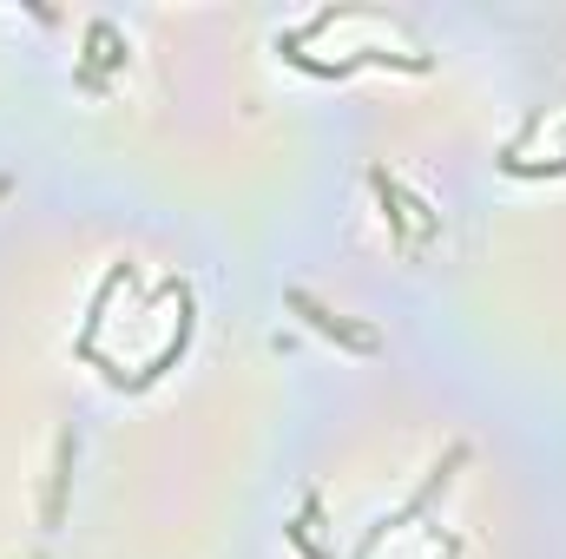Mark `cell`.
Here are the masks:
<instances>
[{
	"label": "cell",
	"instance_id": "1",
	"mask_svg": "<svg viewBox=\"0 0 566 559\" xmlns=\"http://www.w3.org/2000/svg\"><path fill=\"white\" fill-rule=\"evenodd\" d=\"M290 303H296V309H303V316H310V323H316V329H329V336H343V342H349V349H376V336H369V329H349V323H336V316H329V309H316V303H310V296H303V289H296V296H290Z\"/></svg>",
	"mask_w": 566,
	"mask_h": 559
}]
</instances>
